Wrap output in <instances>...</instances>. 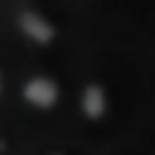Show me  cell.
Returning <instances> with one entry per match:
<instances>
[{
	"instance_id": "6da1fadb",
	"label": "cell",
	"mask_w": 155,
	"mask_h": 155,
	"mask_svg": "<svg viewBox=\"0 0 155 155\" xmlns=\"http://www.w3.org/2000/svg\"><path fill=\"white\" fill-rule=\"evenodd\" d=\"M21 97L28 105L37 110H50L58 104L60 87L47 76H32L23 84Z\"/></svg>"
},
{
	"instance_id": "7a4b0ae2",
	"label": "cell",
	"mask_w": 155,
	"mask_h": 155,
	"mask_svg": "<svg viewBox=\"0 0 155 155\" xmlns=\"http://www.w3.org/2000/svg\"><path fill=\"white\" fill-rule=\"evenodd\" d=\"M16 24L23 36L37 45H48L57 34L53 24L34 10H23L16 18Z\"/></svg>"
},
{
	"instance_id": "3957f363",
	"label": "cell",
	"mask_w": 155,
	"mask_h": 155,
	"mask_svg": "<svg viewBox=\"0 0 155 155\" xmlns=\"http://www.w3.org/2000/svg\"><path fill=\"white\" fill-rule=\"evenodd\" d=\"M81 110L82 115L91 121H97L107 111V94L100 84L91 82L81 92Z\"/></svg>"
},
{
	"instance_id": "277c9868",
	"label": "cell",
	"mask_w": 155,
	"mask_h": 155,
	"mask_svg": "<svg viewBox=\"0 0 155 155\" xmlns=\"http://www.w3.org/2000/svg\"><path fill=\"white\" fill-rule=\"evenodd\" d=\"M0 94H2V74H0Z\"/></svg>"
}]
</instances>
